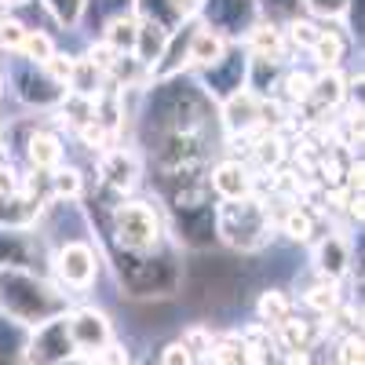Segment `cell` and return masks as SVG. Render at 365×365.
<instances>
[{
  "instance_id": "d6986e66",
  "label": "cell",
  "mask_w": 365,
  "mask_h": 365,
  "mask_svg": "<svg viewBox=\"0 0 365 365\" xmlns=\"http://www.w3.org/2000/svg\"><path fill=\"white\" fill-rule=\"evenodd\" d=\"M347 51H351V34L344 29V22H336V26L322 22V34H318V41L311 44L307 55L314 58L318 70H340Z\"/></svg>"
},
{
  "instance_id": "30bf717a",
  "label": "cell",
  "mask_w": 365,
  "mask_h": 365,
  "mask_svg": "<svg viewBox=\"0 0 365 365\" xmlns=\"http://www.w3.org/2000/svg\"><path fill=\"white\" fill-rule=\"evenodd\" d=\"M96 182L117 197H132V190L143 182V154L128 143L103 150L96 158Z\"/></svg>"
},
{
  "instance_id": "603a6c76",
  "label": "cell",
  "mask_w": 365,
  "mask_h": 365,
  "mask_svg": "<svg viewBox=\"0 0 365 365\" xmlns=\"http://www.w3.org/2000/svg\"><path fill=\"white\" fill-rule=\"evenodd\" d=\"M227 48H230V41H223L220 34H212V29H205L197 22L194 34H190V44H187V66L190 70H205V66L216 63Z\"/></svg>"
},
{
  "instance_id": "7402d4cb",
  "label": "cell",
  "mask_w": 365,
  "mask_h": 365,
  "mask_svg": "<svg viewBox=\"0 0 365 365\" xmlns=\"http://www.w3.org/2000/svg\"><path fill=\"white\" fill-rule=\"evenodd\" d=\"M241 48H245L249 55H267V58H285V55H289L282 22H270V19H259L249 34H245Z\"/></svg>"
},
{
  "instance_id": "836d02e7",
  "label": "cell",
  "mask_w": 365,
  "mask_h": 365,
  "mask_svg": "<svg viewBox=\"0 0 365 365\" xmlns=\"http://www.w3.org/2000/svg\"><path fill=\"white\" fill-rule=\"evenodd\" d=\"M282 34H285V44H289V48L311 51V44H314L318 34H322V22L311 19V15H296V19L282 22Z\"/></svg>"
},
{
  "instance_id": "9c48e42d",
  "label": "cell",
  "mask_w": 365,
  "mask_h": 365,
  "mask_svg": "<svg viewBox=\"0 0 365 365\" xmlns=\"http://www.w3.org/2000/svg\"><path fill=\"white\" fill-rule=\"evenodd\" d=\"M4 81L11 84L15 91V99L29 110H55L58 103H63L66 96V88L63 84H55L44 66H34V63H26V58H11V66L4 70Z\"/></svg>"
},
{
  "instance_id": "6da1fadb",
  "label": "cell",
  "mask_w": 365,
  "mask_h": 365,
  "mask_svg": "<svg viewBox=\"0 0 365 365\" xmlns=\"http://www.w3.org/2000/svg\"><path fill=\"white\" fill-rule=\"evenodd\" d=\"M143 99L150 132H208V125H216V103L197 88V81H187V73L154 81Z\"/></svg>"
},
{
  "instance_id": "f1b7e54d",
  "label": "cell",
  "mask_w": 365,
  "mask_h": 365,
  "mask_svg": "<svg viewBox=\"0 0 365 365\" xmlns=\"http://www.w3.org/2000/svg\"><path fill=\"white\" fill-rule=\"evenodd\" d=\"M139 19V15H135ZM165 44H168V34L161 26H154V22H146V19H139V34H135V58L146 66V73H150V66L161 58V51H165Z\"/></svg>"
},
{
  "instance_id": "f6af8a7d",
  "label": "cell",
  "mask_w": 365,
  "mask_h": 365,
  "mask_svg": "<svg viewBox=\"0 0 365 365\" xmlns=\"http://www.w3.org/2000/svg\"><path fill=\"white\" fill-rule=\"evenodd\" d=\"M96 365H132V354H128V347L120 344V340H110V344H103L96 354H88Z\"/></svg>"
},
{
  "instance_id": "e0dca14e",
  "label": "cell",
  "mask_w": 365,
  "mask_h": 365,
  "mask_svg": "<svg viewBox=\"0 0 365 365\" xmlns=\"http://www.w3.org/2000/svg\"><path fill=\"white\" fill-rule=\"evenodd\" d=\"M44 252V237L37 230L0 227V267L8 270H34Z\"/></svg>"
},
{
  "instance_id": "bcb514c9",
  "label": "cell",
  "mask_w": 365,
  "mask_h": 365,
  "mask_svg": "<svg viewBox=\"0 0 365 365\" xmlns=\"http://www.w3.org/2000/svg\"><path fill=\"white\" fill-rule=\"evenodd\" d=\"M84 55H88L91 63H96V66L103 70V73H110V66H113V58H117V51H113V48H106V44H103L99 37H96V41L88 44V51H84Z\"/></svg>"
},
{
  "instance_id": "8992f818",
  "label": "cell",
  "mask_w": 365,
  "mask_h": 365,
  "mask_svg": "<svg viewBox=\"0 0 365 365\" xmlns=\"http://www.w3.org/2000/svg\"><path fill=\"white\" fill-rule=\"evenodd\" d=\"M48 263H51V274H55V285L58 289H91L99 278V249L84 237H70V241H58V245L48 252Z\"/></svg>"
},
{
  "instance_id": "cb8c5ba5",
  "label": "cell",
  "mask_w": 365,
  "mask_h": 365,
  "mask_svg": "<svg viewBox=\"0 0 365 365\" xmlns=\"http://www.w3.org/2000/svg\"><path fill=\"white\" fill-rule=\"evenodd\" d=\"M132 4H135V0H84L77 29H88L91 37H99L106 29V22H113L117 15H128Z\"/></svg>"
},
{
  "instance_id": "816d5d0a",
  "label": "cell",
  "mask_w": 365,
  "mask_h": 365,
  "mask_svg": "<svg viewBox=\"0 0 365 365\" xmlns=\"http://www.w3.org/2000/svg\"><path fill=\"white\" fill-rule=\"evenodd\" d=\"M8 91V81H4V66H0V96Z\"/></svg>"
},
{
  "instance_id": "8d00e7d4",
  "label": "cell",
  "mask_w": 365,
  "mask_h": 365,
  "mask_svg": "<svg viewBox=\"0 0 365 365\" xmlns=\"http://www.w3.org/2000/svg\"><path fill=\"white\" fill-rule=\"evenodd\" d=\"M179 344L187 347L190 358L197 361V358H208L212 344H216V332H212V325H205V322H194V325H187L179 332Z\"/></svg>"
},
{
  "instance_id": "7a4b0ae2",
  "label": "cell",
  "mask_w": 365,
  "mask_h": 365,
  "mask_svg": "<svg viewBox=\"0 0 365 365\" xmlns=\"http://www.w3.org/2000/svg\"><path fill=\"white\" fill-rule=\"evenodd\" d=\"M117 282L132 299H172L182 289L179 245H158L150 252H110Z\"/></svg>"
},
{
  "instance_id": "9a60e30c",
  "label": "cell",
  "mask_w": 365,
  "mask_h": 365,
  "mask_svg": "<svg viewBox=\"0 0 365 365\" xmlns=\"http://www.w3.org/2000/svg\"><path fill=\"white\" fill-rule=\"evenodd\" d=\"M208 187L216 201H241L256 194V172L241 158H220L208 165Z\"/></svg>"
},
{
  "instance_id": "ac0fdd59",
  "label": "cell",
  "mask_w": 365,
  "mask_h": 365,
  "mask_svg": "<svg viewBox=\"0 0 365 365\" xmlns=\"http://www.w3.org/2000/svg\"><path fill=\"white\" fill-rule=\"evenodd\" d=\"M354 263V252H351V241L344 234H322L314 241V270H318V278L325 282H340L344 274L351 270Z\"/></svg>"
},
{
  "instance_id": "7bdbcfd3",
  "label": "cell",
  "mask_w": 365,
  "mask_h": 365,
  "mask_svg": "<svg viewBox=\"0 0 365 365\" xmlns=\"http://www.w3.org/2000/svg\"><path fill=\"white\" fill-rule=\"evenodd\" d=\"M73 58H77V55L58 51V48H55V55L44 63V73H48L55 84H63V88H66V84H70V73H73Z\"/></svg>"
},
{
  "instance_id": "44dd1931",
  "label": "cell",
  "mask_w": 365,
  "mask_h": 365,
  "mask_svg": "<svg viewBox=\"0 0 365 365\" xmlns=\"http://www.w3.org/2000/svg\"><path fill=\"white\" fill-rule=\"evenodd\" d=\"M285 77V58H267V55H249V73L245 88L259 99H278V88Z\"/></svg>"
},
{
  "instance_id": "f5cc1de1",
  "label": "cell",
  "mask_w": 365,
  "mask_h": 365,
  "mask_svg": "<svg viewBox=\"0 0 365 365\" xmlns=\"http://www.w3.org/2000/svg\"><path fill=\"white\" fill-rule=\"evenodd\" d=\"M4 19H8V8H4V4H0V26H4Z\"/></svg>"
},
{
  "instance_id": "7dc6e473",
  "label": "cell",
  "mask_w": 365,
  "mask_h": 365,
  "mask_svg": "<svg viewBox=\"0 0 365 365\" xmlns=\"http://www.w3.org/2000/svg\"><path fill=\"white\" fill-rule=\"evenodd\" d=\"M161 365H194V358H190V351L182 347L179 340H172V344H165V351H161Z\"/></svg>"
},
{
  "instance_id": "4316f807",
  "label": "cell",
  "mask_w": 365,
  "mask_h": 365,
  "mask_svg": "<svg viewBox=\"0 0 365 365\" xmlns=\"http://www.w3.org/2000/svg\"><path fill=\"white\" fill-rule=\"evenodd\" d=\"M26 340H29V325L0 314V365H22Z\"/></svg>"
},
{
  "instance_id": "60d3db41",
  "label": "cell",
  "mask_w": 365,
  "mask_h": 365,
  "mask_svg": "<svg viewBox=\"0 0 365 365\" xmlns=\"http://www.w3.org/2000/svg\"><path fill=\"white\" fill-rule=\"evenodd\" d=\"M351 0H303V11L318 22H344Z\"/></svg>"
},
{
  "instance_id": "74e56055",
  "label": "cell",
  "mask_w": 365,
  "mask_h": 365,
  "mask_svg": "<svg viewBox=\"0 0 365 365\" xmlns=\"http://www.w3.org/2000/svg\"><path fill=\"white\" fill-rule=\"evenodd\" d=\"M303 303H307V307L314 311V314H322V318H329L332 311L340 307V292H336V282H318L314 289H307L303 292Z\"/></svg>"
},
{
  "instance_id": "ffe728a7",
  "label": "cell",
  "mask_w": 365,
  "mask_h": 365,
  "mask_svg": "<svg viewBox=\"0 0 365 365\" xmlns=\"http://www.w3.org/2000/svg\"><path fill=\"white\" fill-rule=\"evenodd\" d=\"M48 197H37V194H26V190H15V194H4L0 197V227H15V230H34L41 212H44Z\"/></svg>"
},
{
  "instance_id": "4dcf8cb0",
  "label": "cell",
  "mask_w": 365,
  "mask_h": 365,
  "mask_svg": "<svg viewBox=\"0 0 365 365\" xmlns=\"http://www.w3.org/2000/svg\"><path fill=\"white\" fill-rule=\"evenodd\" d=\"M132 11H135L139 19H146V22L161 26L165 34H172V29H179L182 22H187V15H182L172 0H135Z\"/></svg>"
},
{
  "instance_id": "d6a6232c",
  "label": "cell",
  "mask_w": 365,
  "mask_h": 365,
  "mask_svg": "<svg viewBox=\"0 0 365 365\" xmlns=\"http://www.w3.org/2000/svg\"><path fill=\"white\" fill-rule=\"evenodd\" d=\"M274 332H278V344H282L285 351H307V347L318 344L314 325H311V322H303V318H296V314H289Z\"/></svg>"
},
{
  "instance_id": "5bb4252c",
  "label": "cell",
  "mask_w": 365,
  "mask_h": 365,
  "mask_svg": "<svg viewBox=\"0 0 365 365\" xmlns=\"http://www.w3.org/2000/svg\"><path fill=\"white\" fill-rule=\"evenodd\" d=\"M259 96H252L249 88L234 91V96L220 99L216 103V125L223 128L227 139H245L252 132H263L259 128Z\"/></svg>"
},
{
  "instance_id": "b9f144b4",
  "label": "cell",
  "mask_w": 365,
  "mask_h": 365,
  "mask_svg": "<svg viewBox=\"0 0 365 365\" xmlns=\"http://www.w3.org/2000/svg\"><path fill=\"white\" fill-rule=\"evenodd\" d=\"M26 29H29V26L8 11L4 26H0V55H19V48H22V37H26Z\"/></svg>"
},
{
  "instance_id": "277c9868",
  "label": "cell",
  "mask_w": 365,
  "mask_h": 365,
  "mask_svg": "<svg viewBox=\"0 0 365 365\" xmlns=\"http://www.w3.org/2000/svg\"><path fill=\"white\" fill-rule=\"evenodd\" d=\"M96 230L106 252H150L168 237L165 216L143 197H120Z\"/></svg>"
},
{
  "instance_id": "8fae6325",
  "label": "cell",
  "mask_w": 365,
  "mask_h": 365,
  "mask_svg": "<svg viewBox=\"0 0 365 365\" xmlns=\"http://www.w3.org/2000/svg\"><path fill=\"white\" fill-rule=\"evenodd\" d=\"M245 73H249V51L241 44H230L212 66L197 70V88L212 103H220V99H227V96L245 88Z\"/></svg>"
},
{
  "instance_id": "ab89813d",
  "label": "cell",
  "mask_w": 365,
  "mask_h": 365,
  "mask_svg": "<svg viewBox=\"0 0 365 365\" xmlns=\"http://www.w3.org/2000/svg\"><path fill=\"white\" fill-rule=\"evenodd\" d=\"M256 8H259V19L289 22V19L303 15V0H256Z\"/></svg>"
},
{
  "instance_id": "d4e9b609",
  "label": "cell",
  "mask_w": 365,
  "mask_h": 365,
  "mask_svg": "<svg viewBox=\"0 0 365 365\" xmlns=\"http://www.w3.org/2000/svg\"><path fill=\"white\" fill-rule=\"evenodd\" d=\"M282 234L296 245H311L314 234H318V212L307 208L303 201H289L285 216H282Z\"/></svg>"
},
{
  "instance_id": "ee69618b",
  "label": "cell",
  "mask_w": 365,
  "mask_h": 365,
  "mask_svg": "<svg viewBox=\"0 0 365 365\" xmlns=\"http://www.w3.org/2000/svg\"><path fill=\"white\" fill-rule=\"evenodd\" d=\"M336 365H365L361 358V332H344V340L336 344Z\"/></svg>"
},
{
  "instance_id": "52a82bcc",
  "label": "cell",
  "mask_w": 365,
  "mask_h": 365,
  "mask_svg": "<svg viewBox=\"0 0 365 365\" xmlns=\"http://www.w3.org/2000/svg\"><path fill=\"white\" fill-rule=\"evenodd\" d=\"M165 230L172 241L187 252H208L216 245V201L187 205V208H168Z\"/></svg>"
},
{
  "instance_id": "e575fe53",
  "label": "cell",
  "mask_w": 365,
  "mask_h": 365,
  "mask_svg": "<svg viewBox=\"0 0 365 365\" xmlns=\"http://www.w3.org/2000/svg\"><path fill=\"white\" fill-rule=\"evenodd\" d=\"M55 37L48 34V29H26V37H22V48H19V58H26V63H34V66H44L48 58L55 55Z\"/></svg>"
},
{
  "instance_id": "83f0119b",
  "label": "cell",
  "mask_w": 365,
  "mask_h": 365,
  "mask_svg": "<svg viewBox=\"0 0 365 365\" xmlns=\"http://www.w3.org/2000/svg\"><path fill=\"white\" fill-rule=\"evenodd\" d=\"M135 34H139V19H135V11H128V15H117L113 22H106L99 41L106 48H113L117 55H132L135 51Z\"/></svg>"
},
{
  "instance_id": "f35d334b",
  "label": "cell",
  "mask_w": 365,
  "mask_h": 365,
  "mask_svg": "<svg viewBox=\"0 0 365 365\" xmlns=\"http://www.w3.org/2000/svg\"><path fill=\"white\" fill-rule=\"evenodd\" d=\"M41 4H44V11L51 15V22L58 29H77L84 0H41Z\"/></svg>"
},
{
  "instance_id": "f546056e",
  "label": "cell",
  "mask_w": 365,
  "mask_h": 365,
  "mask_svg": "<svg viewBox=\"0 0 365 365\" xmlns=\"http://www.w3.org/2000/svg\"><path fill=\"white\" fill-rule=\"evenodd\" d=\"M103 88H106V73H103L96 63H91L88 55H77V58H73V73H70V84H66V91H77V96L96 99Z\"/></svg>"
},
{
  "instance_id": "4fadbf2b",
  "label": "cell",
  "mask_w": 365,
  "mask_h": 365,
  "mask_svg": "<svg viewBox=\"0 0 365 365\" xmlns=\"http://www.w3.org/2000/svg\"><path fill=\"white\" fill-rule=\"evenodd\" d=\"M19 139H15V150L26 158V168L29 172H51L66 161V146H63V135L55 128H44L37 120H29V125L15 128Z\"/></svg>"
},
{
  "instance_id": "c3c4849f",
  "label": "cell",
  "mask_w": 365,
  "mask_h": 365,
  "mask_svg": "<svg viewBox=\"0 0 365 365\" xmlns=\"http://www.w3.org/2000/svg\"><path fill=\"white\" fill-rule=\"evenodd\" d=\"M172 4L182 11V15H187V19H194L197 15V4H201V0H172Z\"/></svg>"
},
{
  "instance_id": "f907efd6",
  "label": "cell",
  "mask_w": 365,
  "mask_h": 365,
  "mask_svg": "<svg viewBox=\"0 0 365 365\" xmlns=\"http://www.w3.org/2000/svg\"><path fill=\"white\" fill-rule=\"evenodd\" d=\"M0 4H4V8L11 11V8H22V4H34V0H0Z\"/></svg>"
},
{
  "instance_id": "3957f363",
  "label": "cell",
  "mask_w": 365,
  "mask_h": 365,
  "mask_svg": "<svg viewBox=\"0 0 365 365\" xmlns=\"http://www.w3.org/2000/svg\"><path fill=\"white\" fill-rule=\"evenodd\" d=\"M66 311H70V303L58 285L44 282L34 270L0 267V314L4 318H15L34 329V325H44L48 318L66 314Z\"/></svg>"
},
{
  "instance_id": "1f68e13d",
  "label": "cell",
  "mask_w": 365,
  "mask_h": 365,
  "mask_svg": "<svg viewBox=\"0 0 365 365\" xmlns=\"http://www.w3.org/2000/svg\"><path fill=\"white\" fill-rule=\"evenodd\" d=\"M256 314H259V325L267 329H278L289 314H292V299L285 289H263L259 299H256Z\"/></svg>"
},
{
  "instance_id": "681fc988",
  "label": "cell",
  "mask_w": 365,
  "mask_h": 365,
  "mask_svg": "<svg viewBox=\"0 0 365 365\" xmlns=\"http://www.w3.org/2000/svg\"><path fill=\"white\" fill-rule=\"evenodd\" d=\"M58 365H96V361H91L88 354H70L66 361H58Z\"/></svg>"
},
{
  "instance_id": "5b68a950",
  "label": "cell",
  "mask_w": 365,
  "mask_h": 365,
  "mask_svg": "<svg viewBox=\"0 0 365 365\" xmlns=\"http://www.w3.org/2000/svg\"><path fill=\"white\" fill-rule=\"evenodd\" d=\"M216 241L227 249L249 256L263 252L274 241V212L270 201L252 194L241 201H216Z\"/></svg>"
},
{
  "instance_id": "484cf974",
  "label": "cell",
  "mask_w": 365,
  "mask_h": 365,
  "mask_svg": "<svg viewBox=\"0 0 365 365\" xmlns=\"http://www.w3.org/2000/svg\"><path fill=\"white\" fill-rule=\"evenodd\" d=\"M88 190V179L73 165H58L48 172V197L51 201H81Z\"/></svg>"
},
{
  "instance_id": "2e32d148",
  "label": "cell",
  "mask_w": 365,
  "mask_h": 365,
  "mask_svg": "<svg viewBox=\"0 0 365 365\" xmlns=\"http://www.w3.org/2000/svg\"><path fill=\"white\" fill-rule=\"evenodd\" d=\"M66 325H70V340H73L77 354H96L103 344L113 340L110 314L99 311V307H77V311H66Z\"/></svg>"
},
{
  "instance_id": "d590c367",
  "label": "cell",
  "mask_w": 365,
  "mask_h": 365,
  "mask_svg": "<svg viewBox=\"0 0 365 365\" xmlns=\"http://www.w3.org/2000/svg\"><path fill=\"white\" fill-rule=\"evenodd\" d=\"M208 358H212V365H245V340H241V332H223V336H216Z\"/></svg>"
},
{
  "instance_id": "ba28073f",
  "label": "cell",
  "mask_w": 365,
  "mask_h": 365,
  "mask_svg": "<svg viewBox=\"0 0 365 365\" xmlns=\"http://www.w3.org/2000/svg\"><path fill=\"white\" fill-rule=\"evenodd\" d=\"M194 19L212 34H220L223 41L241 44L249 29L259 22V8L256 0H201Z\"/></svg>"
},
{
  "instance_id": "7c38bea8",
  "label": "cell",
  "mask_w": 365,
  "mask_h": 365,
  "mask_svg": "<svg viewBox=\"0 0 365 365\" xmlns=\"http://www.w3.org/2000/svg\"><path fill=\"white\" fill-rule=\"evenodd\" d=\"M70 354H77V347L70 340L66 314H58V318H48L44 325L29 329L22 365H58V361H66Z\"/></svg>"
}]
</instances>
